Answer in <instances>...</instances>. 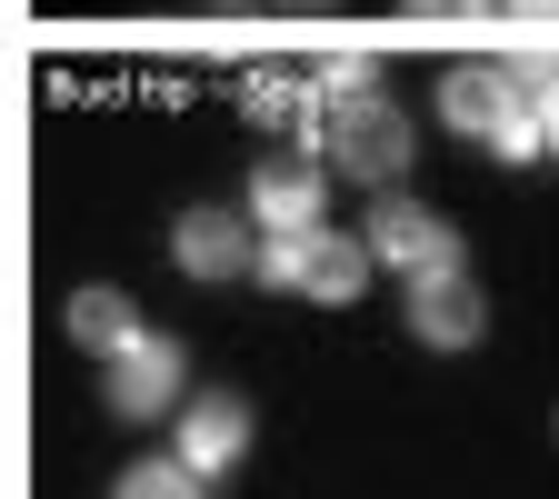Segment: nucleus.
I'll return each instance as SVG.
<instances>
[{
    "label": "nucleus",
    "instance_id": "nucleus-1",
    "mask_svg": "<svg viewBox=\"0 0 559 499\" xmlns=\"http://www.w3.org/2000/svg\"><path fill=\"white\" fill-rule=\"evenodd\" d=\"M440 120L460 140H479L489 161L530 170L549 151V130H559V70L539 50H520V60H460V70H440Z\"/></svg>",
    "mask_w": 559,
    "mask_h": 499
},
{
    "label": "nucleus",
    "instance_id": "nucleus-2",
    "mask_svg": "<svg viewBox=\"0 0 559 499\" xmlns=\"http://www.w3.org/2000/svg\"><path fill=\"white\" fill-rule=\"evenodd\" d=\"M300 151L330 170V180H360V190H400L409 180V161H419V140H409V110L370 81V91H340V100H320L310 110V130H300Z\"/></svg>",
    "mask_w": 559,
    "mask_h": 499
},
{
    "label": "nucleus",
    "instance_id": "nucleus-3",
    "mask_svg": "<svg viewBox=\"0 0 559 499\" xmlns=\"http://www.w3.org/2000/svg\"><path fill=\"white\" fill-rule=\"evenodd\" d=\"M180 390H190V349H180L170 330H151V320H140L110 360H100V409H110V419H170Z\"/></svg>",
    "mask_w": 559,
    "mask_h": 499
},
{
    "label": "nucleus",
    "instance_id": "nucleus-4",
    "mask_svg": "<svg viewBox=\"0 0 559 499\" xmlns=\"http://www.w3.org/2000/svg\"><path fill=\"white\" fill-rule=\"evenodd\" d=\"M250 440H260V419H250V400L240 390H180V409H170V450L221 489L240 460H250Z\"/></svg>",
    "mask_w": 559,
    "mask_h": 499
},
{
    "label": "nucleus",
    "instance_id": "nucleus-5",
    "mask_svg": "<svg viewBox=\"0 0 559 499\" xmlns=\"http://www.w3.org/2000/svg\"><path fill=\"white\" fill-rule=\"evenodd\" d=\"M409 340L419 349H479V330H489V290H479V270L469 260H440V270H419L409 280Z\"/></svg>",
    "mask_w": 559,
    "mask_h": 499
},
{
    "label": "nucleus",
    "instance_id": "nucleus-6",
    "mask_svg": "<svg viewBox=\"0 0 559 499\" xmlns=\"http://www.w3.org/2000/svg\"><path fill=\"white\" fill-rule=\"evenodd\" d=\"M360 250H370V270H400V280H419V270L460 260V230L440 221L430 200H400V190H380V200H370V221H360Z\"/></svg>",
    "mask_w": 559,
    "mask_h": 499
},
{
    "label": "nucleus",
    "instance_id": "nucleus-7",
    "mask_svg": "<svg viewBox=\"0 0 559 499\" xmlns=\"http://www.w3.org/2000/svg\"><path fill=\"white\" fill-rule=\"evenodd\" d=\"M250 230H320L330 221V170L300 151V140H290V151H270L260 170H250Z\"/></svg>",
    "mask_w": 559,
    "mask_h": 499
},
{
    "label": "nucleus",
    "instance_id": "nucleus-8",
    "mask_svg": "<svg viewBox=\"0 0 559 499\" xmlns=\"http://www.w3.org/2000/svg\"><path fill=\"white\" fill-rule=\"evenodd\" d=\"M170 260H180L190 280H240V270H250V210H230V200H200V210H180Z\"/></svg>",
    "mask_w": 559,
    "mask_h": 499
},
{
    "label": "nucleus",
    "instance_id": "nucleus-9",
    "mask_svg": "<svg viewBox=\"0 0 559 499\" xmlns=\"http://www.w3.org/2000/svg\"><path fill=\"white\" fill-rule=\"evenodd\" d=\"M290 290L300 300H320V310H349V300H360L370 290V250H360V230H310L300 240V280H290Z\"/></svg>",
    "mask_w": 559,
    "mask_h": 499
},
{
    "label": "nucleus",
    "instance_id": "nucleus-10",
    "mask_svg": "<svg viewBox=\"0 0 559 499\" xmlns=\"http://www.w3.org/2000/svg\"><path fill=\"white\" fill-rule=\"evenodd\" d=\"M310 110H320V81H310V60H260V70H240V120H260V130H310Z\"/></svg>",
    "mask_w": 559,
    "mask_h": 499
},
{
    "label": "nucleus",
    "instance_id": "nucleus-11",
    "mask_svg": "<svg viewBox=\"0 0 559 499\" xmlns=\"http://www.w3.org/2000/svg\"><path fill=\"white\" fill-rule=\"evenodd\" d=\"M60 330L81 340L91 360H110V349L140 330V300H130V290H110V280H91V290H70V300H60Z\"/></svg>",
    "mask_w": 559,
    "mask_h": 499
},
{
    "label": "nucleus",
    "instance_id": "nucleus-12",
    "mask_svg": "<svg viewBox=\"0 0 559 499\" xmlns=\"http://www.w3.org/2000/svg\"><path fill=\"white\" fill-rule=\"evenodd\" d=\"M110 489H120V499H200L210 479H200V470H190V460L170 450V460H130V470H120Z\"/></svg>",
    "mask_w": 559,
    "mask_h": 499
},
{
    "label": "nucleus",
    "instance_id": "nucleus-13",
    "mask_svg": "<svg viewBox=\"0 0 559 499\" xmlns=\"http://www.w3.org/2000/svg\"><path fill=\"white\" fill-rule=\"evenodd\" d=\"M409 21L419 31H479V21H500L489 0H409Z\"/></svg>",
    "mask_w": 559,
    "mask_h": 499
},
{
    "label": "nucleus",
    "instance_id": "nucleus-14",
    "mask_svg": "<svg viewBox=\"0 0 559 499\" xmlns=\"http://www.w3.org/2000/svg\"><path fill=\"white\" fill-rule=\"evenodd\" d=\"M489 11H510V21H530V31H549V21H559V0H489Z\"/></svg>",
    "mask_w": 559,
    "mask_h": 499
},
{
    "label": "nucleus",
    "instance_id": "nucleus-15",
    "mask_svg": "<svg viewBox=\"0 0 559 499\" xmlns=\"http://www.w3.org/2000/svg\"><path fill=\"white\" fill-rule=\"evenodd\" d=\"M280 11H300V21H310V11H340V0H280Z\"/></svg>",
    "mask_w": 559,
    "mask_h": 499
},
{
    "label": "nucleus",
    "instance_id": "nucleus-16",
    "mask_svg": "<svg viewBox=\"0 0 559 499\" xmlns=\"http://www.w3.org/2000/svg\"><path fill=\"white\" fill-rule=\"evenodd\" d=\"M200 11H240V0H200Z\"/></svg>",
    "mask_w": 559,
    "mask_h": 499
}]
</instances>
